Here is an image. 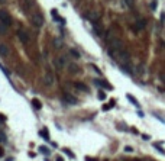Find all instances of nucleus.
<instances>
[{
	"label": "nucleus",
	"instance_id": "nucleus-1",
	"mask_svg": "<svg viewBox=\"0 0 165 161\" xmlns=\"http://www.w3.org/2000/svg\"><path fill=\"white\" fill-rule=\"evenodd\" d=\"M107 52H109V55L117 60L119 55L123 52V44L119 38H113V39H109V47H107Z\"/></svg>",
	"mask_w": 165,
	"mask_h": 161
},
{
	"label": "nucleus",
	"instance_id": "nucleus-2",
	"mask_svg": "<svg viewBox=\"0 0 165 161\" xmlns=\"http://www.w3.org/2000/svg\"><path fill=\"white\" fill-rule=\"evenodd\" d=\"M30 23L35 26V28H42L44 26V16L41 15V13H33L32 16H30Z\"/></svg>",
	"mask_w": 165,
	"mask_h": 161
},
{
	"label": "nucleus",
	"instance_id": "nucleus-3",
	"mask_svg": "<svg viewBox=\"0 0 165 161\" xmlns=\"http://www.w3.org/2000/svg\"><path fill=\"white\" fill-rule=\"evenodd\" d=\"M85 19H87L90 23L96 25V23L100 21V13H99L97 10H90V12H87V13H85Z\"/></svg>",
	"mask_w": 165,
	"mask_h": 161
},
{
	"label": "nucleus",
	"instance_id": "nucleus-4",
	"mask_svg": "<svg viewBox=\"0 0 165 161\" xmlns=\"http://www.w3.org/2000/svg\"><path fill=\"white\" fill-rule=\"evenodd\" d=\"M0 23H3V25H6V26H10V25H12V17H10L9 12L5 10V9H0Z\"/></svg>",
	"mask_w": 165,
	"mask_h": 161
},
{
	"label": "nucleus",
	"instance_id": "nucleus-5",
	"mask_svg": "<svg viewBox=\"0 0 165 161\" xmlns=\"http://www.w3.org/2000/svg\"><path fill=\"white\" fill-rule=\"evenodd\" d=\"M17 38H19V41L23 44V45H28L29 41H30V36H29V33L23 29H19L17 31Z\"/></svg>",
	"mask_w": 165,
	"mask_h": 161
},
{
	"label": "nucleus",
	"instance_id": "nucleus-6",
	"mask_svg": "<svg viewBox=\"0 0 165 161\" xmlns=\"http://www.w3.org/2000/svg\"><path fill=\"white\" fill-rule=\"evenodd\" d=\"M54 83H55L54 74L51 73V71H46L45 76H44V84H45L46 87H51V86H54Z\"/></svg>",
	"mask_w": 165,
	"mask_h": 161
},
{
	"label": "nucleus",
	"instance_id": "nucleus-7",
	"mask_svg": "<svg viewBox=\"0 0 165 161\" xmlns=\"http://www.w3.org/2000/svg\"><path fill=\"white\" fill-rule=\"evenodd\" d=\"M145 26H146V21H145V19H138V21L135 22V25L132 26V29H133L135 32H140V31L145 29Z\"/></svg>",
	"mask_w": 165,
	"mask_h": 161
},
{
	"label": "nucleus",
	"instance_id": "nucleus-8",
	"mask_svg": "<svg viewBox=\"0 0 165 161\" xmlns=\"http://www.w3.org/2000/svg\"><path fill=\"white\" fill-rule=\"evenodd\" d=\"M54 65L57 67L58 70H62L65 65H67V61H65V57H58L54 60Z\"/></svg>",
	"mask_w": 165,
	"mask_h": 161
},
{
	"label": "nucleus",
	"instance_id": "nucleus-9",
	"mask_svg": "<svg viewBox=\"0 0 165 161\" xmlns=\"http://www.w3.org/2000/svg\"><path fill=\"white\" fill-rule=\"evenodd\" d=\"M19 5H20L22 10H23L25 13H28V12H29V9H30V6H32L30 0H19Z\"/></svg>",
	"mask_w": 165,
	"mask_h": 161
},
{
	"label": "nucleus",
	"instance_id": "nucleus-10",
	"mask_svg": "<svg viewBox=\"0 0 165 161\" xmlns=\"http://www.w3.org/2000/svg\"><path fill=\"white\" fill-rule=\"evenodd\" d=\"M51 15L54 16V21H55V22H58V23H61V25H64V23H65L64 17H61V16L58 15V12H57V10H52V12H51Z\"/></svg>",
	"mask_w": 165,
	"mask_h": 161
},
{
	"label": "nucleus",
	"instance_id": "nucleus-11",
	"mask_svg": "<svg viewBox=\"0 0 165 161\" xmlns=\"http://www.w3.org/2000/svg\"><path fill=\"white\" fill-rule=\"evenodd\" d=\"M67 67H68V71H70L71 74H78L80 73V67L77 64H68Z\"/></svg>",
	"mask_w": 165,
	"mask_h": 161
},
{
	"label": "nucleus",
	"instance_id": "nucleus-12",
	"mask_svg": "<svg viewBox=\"0 0 165 161\" xmlns=\"http://www.w3.org/2000/svg\"><path fill=\"white\" fill-rule=\"evenodd\" d=\"M64 102L68 103V104H77V99L74 96H71V94H65L64 96Z\"/></svg>",
	"mask_w": 165,
	"mask_h": 161
},
{
	"label": "nucleus",
	"instance_id": "nucleus-13",
	"mask_svg": "<svg viewBox=\"0 0 165 161\" xmlns=\"http://www.w3.org/2000/svg\"><path fill=\"white\" fill-rule=\"evenodd\" d=\"M0 55H2L3 58L9 55V47L5 45V44H0Z\"/></svg>",
	"mask_w": 165,
	"mask_h": 161
},
{
	"label": "nucleus",
	"instance_id": "nucleus-14",
	"mask_svg": "<svg viewBox=\"0 0 165 161\" xmlns=\"http://www.w3.org/2000/svg\"><path fill=\"white\" fill-rule=\"evenodd\" d=\"M74 86H75L77 90H80V92H88V87L85 84H83V83H74Z\"/></svg>",
	"mask_w": 165,
	"mask_h": 161
},
{
	"label": "nucleus",
	"instance_id": "nucleus-15",
	"mask_svg": "<svg viewBox=\"0 0 165 161\" xmlns=\"http://www.w3.org/2000/svg\"><path fill=\"white\" fill-rule=\"evenodd\" d=\"M93 31H94V33H96V35H99V36H101V35H103V26L100 28L97 23H96V25H93Z\"/></svg>",
	"mask_w": 165,
	"mask_h": 161
},
{
	"label": "nucleus",
	"instance_id": "nucleus-16",
	"mask_svg": "<svg viewBox=\"0 0 165 161\" xmlns=\"http://www.w3.org/2000/svg\"><path fill=\"white\" fill-rule=\"evenodd\" d=\"M127 99H129V102H130V103H132L133 106L139 107V102H138V100H136V99H135V97H133L132 94H127Z\"/></svg>",
	"mask_w": 165,
	"mask_h": 161
},
{
	"label": "nucleus",
	"instance_id": "nucleus-17",
	"mask_svg": "<svg viewBox=\"0 0 165 161\" xmlns=\"http://www.w3.org/2000/svg\"><path fill=\"white\" fill-rule=\"evenodd\" d=\"M32 104L35 106V109H38V110H39L41 107H42V103H41L38 99H32Z\"/></svg>",
	"mask_w": 165,
	"mask_h": 161
},
{
	"label": "nucleus",
	"instance_id": "nucleus-18",
	"mask_svg": "<svg viewBox=\"0 0 165 161\" xmlns=\"http://www.w3.org/2000/svg\"><path fill=\"white\" fill-rule=\"evenodd\" d=\"M70 54H71V57H74V58H80V57H81V54H80L77 49H71Z\"/></svg>",
	"mask_w": 165,
	"mask_h": 161
},
{
	"label": "nucleus",
	"instance_id": "nucleus-19",
	"mask_svg": "<svg viewBox=\"0 0 165 161\" xmlns=\"http://www.w3.org/2000/svg\"><path fill=\"white\" fill-rule=\"evenodd\" d=\"M41 136H44L46 141H49V134H48V129H42V131H41Z\"/></svg>",
	"mask_w": 165,
	"mask_h": 161
},
{
	"label": "nucleus",
	"instance_id": "nucleus-20",
	"mask_svg": "<svg viewBox=\"0 0 165 161\" xmlns=\"http://www.w3.org/2000/svg\"><path fill=\"white\" fill-rule=\"evenodd\" d=\"M6 31H7V26L0 23V35H6Z\"/></svg>",
	"mask_w": 165,
	"mask_h": 161
},
{
	"label": "nucleus",
	"instance_id": "nucleus-21",
	"mask_svg": "<svg viewBox=\"0 0 165 161\" xmlns=\"http://www.w3.org/2000/svg\"><path fill=\"white\" fill-rule=\"evenodd\" d=\"M39 151H41V152H44L45 155H48V154H49V150H48L46 147H44V145H42V147L39 148Z\"/></svg>",
	"mask_w": 165,
	"mask_h": 161
},
{
	"label": "nucleus",
	"instance_id": "nucleus-22",
	"mask_svg": "<svg viewBox=\"0 0 165 161\" xmlns=\"http://www.w3.org/2000/svg\"><path fill=\"white\" fill-rule=\"evenodd\" d=\"M99 99L100 100H106V93L104 92H99Z\"/></svg>",
	"mask_w": 165,
	"mask_h": 161
},
{
	"label": "nucleus",
	"instance_id": "nucleus-23",
	"mask_svg": "<svg viewBox=\"0 0 165 161\" xmlns=\"http://www.w3.org/2000/svg\"><path fill=\"white\" fill-rule=\"evenodd\" d=\"M154 147H155V148H156V150H158V151H161V152H162V154H165V150H164V148H161V147H159V145H158V144H154Z\"/></svg>",
	"mask_w": 165,
	"mask_h": 161
},
{
	"label": "nucleus",
	"instance_id": "nucleus-24",
	"mask_svg": "<svg viewBox=\"0 0 165 161\" xmlns=\"http://www.w3.org/2000/svg\"><path fill=\"white\" fill-rule=\"evenodd\" d=\"M123 3H126L127 6H132V3H133V0H123Z\"/></svg>",
	"mask_w": 165,
	"mask_h": 161
},
{
	"label": "nucleus",
	"instance_id": "nucleus-25",
	"mask_svg": "<svg viewBox=\"0 0 165 161\" xmlns=\"http://www.w3.org/2000/svg\"><path fill=\"white\" fill-rule=\"evenodd\" d=\"M125 151H126V152H132L133 148H132V147H125Z\"/></svg>",
	"mask_w": 165,
	"mask_h": 161
},
{
	"label": "nucleus",
	"instance_id": "nucleus-26",
	"mask_svg": "<svg viewBox=\"0 0 165 161\" xmlns=\"http://www.w3.org/2000/svg\"><path fill=\"white\" fill-rule=\"evenodd\" d=\"M54 45L57 47V48H60V47H61V42H60V41H54Z\"/></svg>",
	"mask_w": 165,
	"mask_h": 161
},
{
	"label": "nucleus",
	"instance_id": "nucleus-27",
	"mask_svg": "<svg viewBox=\"0 0 165 161\" xmlns=\"http://www.w3.org/2000/svg\"><path fill=\"white\" fill-rule=\"evenodd\" d=\"M3 154H5V150H3V147H0V157H3Z\"/></svg>",
	"mask_w": 165,
	"mask_h": 161
},
{
	"label": "nucleus",
	"instance_id": "nucleus-28",
	"mask_svg": "<svg viewBox=\"0 0 165 161\" xmlns=\"http://www.w3.org/2000/svg\"><path fill=\"white\" fill-rule=\"evenodd\" d=\"M151 9L155 10V9H156V3H152V5H151Z\"/></svg>",
	"mask_w": 165,
	"mask_h": 161
},
{
	"label": "nucleus",
	"instance_id": "nucleus-29",
	"mask_svg": "<svg viewBox=\"0 0 165 161\" xmlns=\"http://www.w3.org/2000/svg\"><path fill=\"white\" fill-rule=\"evenodd\" d=\"M0 120H6V118H5L3 115H0Z\"/></svg>",
	"mask_w": 165,
	"mask_h": 161
},
{
	"label": "nucleus",
	"instance_id": "nucleus-30",
	"mask_svg": "<svg viewBox=\"0 0 165 161\" xmlns=\"http://www.w3.org/2000/svg\"><path fill=\"white\" fill-rule=\"evenodd\" d=\"M57 161H64V160H62V157H57Z\"/></svg>",
	"mask_w": 165,
	"mask_h": 161
},
{
	"label": "nucleus",
	"instance_id": "nucleus-31",
	"mask_svg": "<svg viewBox=\"0 0 165 161\" xmlns=\"http://www.w3.org/2000/svg\"><path fill=\"white\" fill-rule=\"evenodd\" d=\"M6 161H13V158L10 157V158H6Z\"/></svg>",
	"mask_w": 165,
	"mask_h": 161
},
{
	"label": "nucleus",
	"instance_id": "nucleus-32",
	"mask_svg": "<svg viewBox=\"0 0 165 161\" xmlns=\"http://www.w3.org/2000/svg\"><path fill=\"white\" fill-rule=\"evenodd\" d=\"M162 21H165V13H162Z\"/></svg>",
	"mask_w": 165,
	"mask_h": 161
},
{
	"label": "nucleus",
	"instance_id": "nucleus-33",
	"mask_svg": "<svg viewBox=\"0 0 165 161\" xmlns=\"http://www.w3.org/2000/svg\"><path fill=\"white\" fill-rule=\"evenodd\" d=\"M0 3H5V0H0Z\"/></svg>",
	"mask_w": 165,
	"mask_h": 161
}]
</instances>
